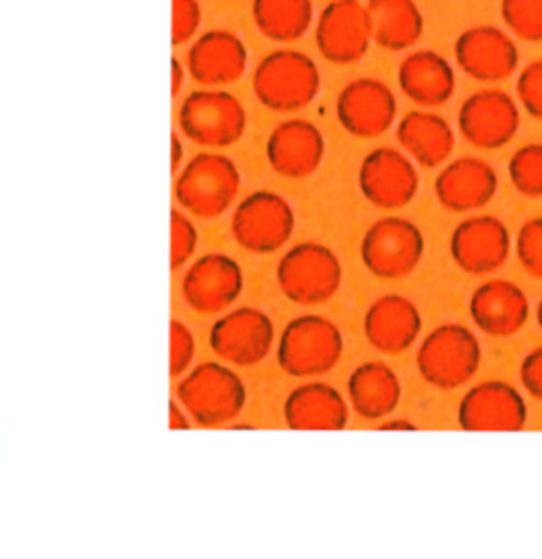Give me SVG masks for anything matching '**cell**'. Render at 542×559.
<instances>
[{
    "label": "cell",
    "instance_id": "obj_1",
    "mask_svg": "<svg viewBox=\"0 0 542 559\" xmlns=\"http://www.w3.org/2000/svg\"><path fill=\"white\" fill-rule=\"evenodd\" d=\"M238 190V166L223 153L203 151L181 166L175 177L173 197L188 214L210 221L229 210Z\"/></svg>",
    "mask_w": 542,
    "mask_h": 559
},
{
    "label": "cell",
    "instance_id": "obj_2",
    "mask_svg": "<svg viewBox=\"0 0 542 559\" xmlns=\"http://www.w3.org/2000/svg\"><path fill=\"white\" fill-rule=\"evenodd\" d=\"M317 63L299 50L278 48L264 55L251 76V90L271 111H297L310 105L319 92Z\"/></svg>",
    "mask_w": 542,
    "mask_h": 559
},
{
    "label": "cell",
    "instance_id": "obj_3",
    "mask_svg": "<svg viewBox=\"0 0 542 559\" xmlns=\"http://www.w3.org/2000/svg\"><path fill=\"white\" fill-rule=\"evenodd\" d=\"M179 406L199 426H221L234 419L247 400L238 373L221 362L208 360L192 367L175 389Z\"/></svg>",
    "mask_w": 542,
    "mask_h": 559
},
{
    "label": "cell",
    "instance_id": "obj_4",
    "mask_svg": "<svg viewBox=\"0 0 542 559\" xmlns=\"http://www.w3.org/2000/svg\"><path fill=\"white\" fill-rule=\"evenodd\" d=\"M420 376L435 389H459L481 365V343L461 323H441L420 343L415 354Z\"/></svg>",
    "mask_w": 542,
    "mask_h": 559
},
{
    "label": "cell",
    "instance_id": "obj_5",
    "mask_svg": "<svg viewBox=\"0 0 542 559\" xmlns=\"http://www.w3.org/2000/svg\"><path fill=\"white\" fill-rule=\"evenodd\" d=\"M343 280L337 253L321 242L291 247L275 266L280 293L297 306H317L334 297Z\"/></svg>",
    "mask_w": 542,
    "mask_h": 559
},
{
    "label": "cell",
    "instance_id": "obj_6",
    "mask_svg": "<svg viewBox=\"0 0 542 559\" xmlns=\"http://www.w3.org/2000/svg\"><path fill=\"white\" fill-rule=\"evenodd\" d=\"M343 352L341 330L321 314L291 319L278 341V365L293 378L321 376L330 371Z\"/></svg>",
    "mask_w": 542,
    "mask_h": 559
},
{
    "label": "cell",
    "instance_id": "obj_7",
    "mask_svg": "<svg viewBox=\"0 0 542 559\" xmlns=\"http://www.w3.org/2000/svg\"><path fill=\"white\" fill-rule=\"evenodd\" d=\"M177 124L190 142L203 148H227L243 138L247 114L234 94L203 87L181 100Z\"/></svg>",
    "mask_w": 542,
    "mask_h": 559
},
{
    "label": "cell",
    "instance_id": "obj_8",
    "mask_svg": "<svg viewBox=\"0 0 542 559\" xmlns=\"http://www.w3.org/2000/svg\"><path fill=\"white\" fill-rule=\"evenodd\" d=\"M361 262L380 280H400L411 275L424 255L422 229L402 216H382L374 221L361 238Z\"/></svg>",
    "mask_w": 542,
    "mask_h": 559
},
{
    "label": "cell",
    "instance_id": "obj_9",
    "mask_svg": "<svg viewBox=\"0 0 542 559\" xmlns=\"http://www.w3.org/2000/svg\"><path fill=\"white\" fill-rule=\"evenodd\" d=\"M295 229L291 203L271 190H256L238 201L229 231L238 247L249 253H273L282 249Z\"/></svg>",
    "mask_w": 542,
    "mask_h": 559
},
{
    "label": "cell",
    "instance_id": "obj_10",
    "mask_svg": "<svg viewBox=\"0 0 542 559\" xmlns=\"http://www.w3.org/2000/svg\"><path fill=\"white\" fill-rule=\"evenodd\" d=\"M457 127L463 140L474 148L498 151L507 146L520 129L518 100L496 87L476 90L461 103Z\"/></svg>",
    "mask_w": 542,
    "mask_h": 559
},
{
    "label": "cell",
    "instance_id": "obj_11",
    "mask_svg": "<svg viewBox=\"0 0 542 559\" xmlns=\"http://www.w3.org/2000/svg\"><path fill=\"white\" fill-rule=\"evenodd\" d=\"M372 41L369 11L361 0H332L317 17L315 44L328 63H356Z\"/></svg>",
    "mask_w": 542,
    "mask_h": 559
},
{
    "label": "cell",
    "instance_id": "obj_12",
    "mask_svg": "<svg viewBox=\"0 0 542 559\" xmlns=\"http://www.w3.org/2000/svg\"><path fill=\"white\" fill-rule=\"evenodd\" d=\"M417 188L415 162L404 151L378 146L358 166V190L376 207L400 210L415 199Z\"/></svg>",
    "mask_w": 542,
    "mask_h": 559
},
{
    "label": "cell",
    "instance_id": "obj_13",
    "mask_svg": "<svg viewBox=\"0 0 542 559\" xmlns=\"http://www.w3.org/2000/svg\"><path fill=\"white\" fill-rule=\"evenodd\" d=\"M273 345V321L267 312L243 306L219 317L210 328V349L225 362L251 367L267 358Z\"/></svg>",
    "mask_w": 542,
    "mask_h": 559
},
{
    "label": "cell",
    "instance_id": "obj_14",
    "mask_svg": "<svg viewBox=\"0 0 542 559\" xmlns=\"http://www.w3.org/2000/svg\"><path fill=\"white\" fill-rule=\"evenodd\" d=\"M459 70L479 83H498L518 70V46L509 33L492 24H476L455 39Z\"/></svg>",
    "mask_w": 542,
    "mask_h": 559
},
{
    "label": "cell",
    "instance_id": "obj_15",
    "mask_svg": "<svg viewBox=\"0 0 542 559\" xmlns=\"http://www.w3.org/2000/svg\"><path fill=\"white\" fill-rule=\"evenodd\" d=\"M448 251L452 262L468 275H487L498 271L511 251L507 225L492 214L463 218L450 234Z\"/></svg>",
    "mask_w": 542,
    "mask_h": 559
},
{
    "label": "cell",
    "instance_id": "obj_16",
    "mask_svg": "<svg viewBox=\"0 0 542 559\" xmlns=\"http://www.w3.org/2000/svg\"><path fill=\"white\" fill-rule=\"evenodd\" d=\"M334 109L343 131L361 140H372L391 129L398 100L391 87L380 79L361 76L339 92Z\"/></svg>",
    "mask_w": 542,
    "mask_h": 559
},
{
    "label": "cell",
    "instance_id": "obj_17",
    "mask_svg": "<svg viewBox=\"0 0 542 559\" xmlns=\"http://www.w3.org/2000/svg\"><path fill=\"white\" fill-rule=\"evenodd\" d=\"M522 393L503 380H485L470 386L457 406V421L463 430L516 432L527 424Z\"/></svg>",
    "mask_w": 542,
    "mask_h": 559
},
{
    "label": "cell",
    "instance_id": "obj_18",
    "mask_svg": "<svg viewBox=\"0 0 542 559\" xmlns=\"http://www.w3.org/2000/svg\"><path fill=\"white\" fill-rule=\"evenodd\" d=\"M243 269L225 253H203L181 280L184 301L201 314H216L229 308L243 293Z\"/></svg>",
    "mask_w": 542,
    "mask_h": 559
},
{
    "label": "cell",
    "instance_id": "obj_19",
    "mask_svg": "<svg viewBox=\"0 0 542 559\" xmlns=\"http://www.w3.org/2000/svg\"><path fill=\"white\" fill-rule=\"evenodd\" d=\"M264 155L273 173L286 179L313 175L326 155V140L317 124L304 118H288L273 127L267 138Z\"/></svg>",
    "mask_w": 542,
    "mask_h": 559
},
{
    "label": "cell",
    "instance_id": "obj_20",
    "mask_svg": "<svg viewBox=\"0 0 542 559\" xmlns=\"http://www.w3.org/2000/svg\"><path fill=\"white\" fill-rule=\"evenodd\" d=\"M247 48L243 39L225 28L199 35L186 55V70L192 81L208 90L236 83L247 70Z\"/></svg>",
    "mask_w": 542,
    "mask_h": 559
},
{
    "label": "cell",
    "instance_id": "obj_21",
    "mask_svg": "<svg viewBox=\"0 0 542 559\" xmlns=\"http://www.w3.org/2000/svg\"><path fill=\"white\" fill-rule=\"evenodd\" d=\"M529 299L525 290L509 280H487L479 284L468 301L472 323L487 336L505 338L518 334L529 319Z\"/></svg>",
    "mask_w": 542,
    "mask_h": 559
},
{
    "label": "cell",
    "instance_id": "obj_22",
    "mask_svg": "<svg viewBox=\"0 0 542 559\" xmlns=\"http://www.w3.org/2000/svg\"><path fill=\"white\" fill-rule=\"evenodd\" d=\"M433 190L439 205L448 212H472L494 199L498 175L490 162L463 155L441 166Z\"/></svg>",
    "mask_w": 542,
    "mask_h": 559
},
{
    "label": "cell",
    "instance_id": "obj_23",
    "mask_svg": "<svg viewBox=\"0 0 542 559\" xmlns=\"http://www.w3.org/2000/svg\"><path fill=\"white\" fill-rule=\"evenodd\" d=\"M422 332V314L417 306L398 293L380 295L369 304L363 317V334L367 343L382 354L406 352Z\"/></svg>",
    "mask_w": 542,
    "mask_h": 559
},
{
    "label": "cell",
    "instance_id": "obj_24",
    "mask_svg": "<svg viewBox=\"0 0 542 559\" xmlns=\"http://www.w3.org/2000/svg\"><path fill=\"white\" fill-rule=\"evenodd\" d=\"M398 85L402 94L422 107H439L455 94L457 79L450 61L435 50L422 48L409 52L398 66Z\"/></svg>",
    "mask_w": 542,
    "mask_h": 559
},
{
    "label": "cell",
    "instance_id": "obj_25",
    "mask_svg": "<svg viewBox=\"0 0 542 559\" xmlns=\"http://www.w3.org/2000/svg\"><path fill=\"white\" fill-rule=\"evenodd\" d=\"M400 148L424 168H437L448 162L455 148V131L448 120L426 109H413L396 124Z\"/></svg>",
    "mask_w": 542,
    "mask_h": 559
},
{
    "label": "cell",
    "instance_id": "obj_26",
    "mask_svg": "<svg viewBox=\"0 0 542 559\" xmlns=\"http://www.w3.org/2000/svg\"><path fill=\"white\" fill-rule=\"evenodd\" d=\"M284 421L295 430H341L347 424L343 395L326 382L295 386L284 400Z\"/></svg>",
    "mask_w": 542,
    "mask_h": 559
},
{
    "label": "cell",
    "instance_id": "obj_27",
    "mask_svg": "<svg viewBox=\"0 0 542 559\" xmlns=\"http://www.w3.org/2000/svg\"><path fill=\"white\" fill-rule=\"evenodd\" d=\"M400 395V378L380 360L358 365L347 378L350 404L365 419H382L393 413Z\"/></svg>",
    "mask_w": 542,
    "mask_h": 559
},
{
    "label": "cell",
    "instance_id": "obj_28",
    "mask_svg": "<svg viewBox=\"0 0 542 559\" xmlns=\"http://www.w3.org/2000/svg\"><path fill=\"white\" fill-rule=\"evenodd\" d=\"M372 37L385 50H406L424 33V15L415 0H367Z\"/></svg>",
    "mask_w": 542,
    "mask_h": 559
},
{
    "label": "cell",
    "instance_id": "obj_29",
    "mask_svg": "<svg viewBox=\"0 0 542 559\" xmlns=\"http://www.w3.org/2000/svg\"><path fill=\"white\" fill-rule=\"evenodd\" d=\"M251 17L256 28L271 41L288 44L308 31L313 22L310 0H254Z\"/></svg>",
    "mask_w": 542,
    "mask_h": 559
},
{
    "label": "cell",
    "instance_id": "obj_30",
    "mask_svg": "<svg viewBox=\"0 0 542 559\" xmlns=\"http://www.w3.org/2000/svg\"><path fill=\"white\" fill-rule=\"evenodd\" d=\"M507 175L516 192L529 199L542 197V144L529 142L516 148L507 162Z\"/></svg>",
    "mask_w": 542,
    "mask_h": 559
},
{
    "label": "cell",
    "instance_id": "obj_31",
    "mask_svg": "<svg viewBox=\"0 0 542 559\" xmlns=\"http://www.w3.org/2000/svg\"><path fill=\"white\" fill-rule=\"evenodd\" d=\"M500 17L514 37L542 44V0H500Z\"/></svg>",
    "mask_w": 542,
    "mask_h": 559
},
{
    "label": "cell",
    "instance_id": "obj_32",
    "mask_svg": "<svg viewBox=\"0 0 542 559\" xmlns=\"http://www.w3.org/2000/svg\"><path fill=\"white\" fill-rule=\"evenodd\" d=\"M516 258L535 280H542V216L525 221L516 234Z\"/></svg>",
    "mask_w": 542,
    "mask_h": 559
},
{
    "label": "cell",
    "instance_id": "obj_33",
    "mask_svg": "<svg viewBox=\"0 0 542 559\" xmlns=\"http://www.w3.org/2000/svg\"><path fill=\"white\" fill-rule=\"evenodd\" d=\"M516 100L533 120L542 122V59L529 61L518 72Z\"/></svg>",
    "mask_w": 542,
    "mask_h": 559
},
{
    "label": "cell",
    "instance_id": "obj_34",
    "mask_svg": "<svg viewBox=\"0 0 542 559\" xmlns=\"http://www.w3.org/2000/svg\"><path fill=\"white\" fill-rule=\"evenodd\" d=\"M197 227L179 210H170V269H181L197 249Z\"/></svg>",
    "mask_w": 542,
    "mask_h": 559
},
{
    "label": "cell",
    "instance_id": "obj_35",
    "mask_svg": "<svg viewBox=\"0 0 542 559\" xmlns=\"http://www.w3.org/2000/svg\"><path fill=\"white\" fill-rule=\"evenodd\" d=\"M201 26V4L199 0H173V46H181L195 37Z\"/></svg>",
    "mask_w": 542,
    "mask_h": 559
},
{
    "label": "cell",
    "instance_id": "obj_36",
    "mask_svg": "<svg viewBox=\"0 0 542 559\" xmlns=\"http://www.w3.org/2000/svg\"><path fill=\"white\" fill-rule=\"evenodd\" d=\"M195 356V336L186 323L170 321V376H181Z\"/></svg>",
    "mask_w": 542,
    "mask_h": 559
},
{
    "label": "cell",
    "instance_id": "obj_37",
    "mask_svg": "<svg viewBox=\"0 0 542 559\" xmlns=\"http://www.w3.org/2000/svg\"><path fill=\"white\" fill-rule=\"evenodd\" d=\"M518 378L522 389L542 402V345L527 352L518 367Z\"/></svg>",
    "mask_w": 542,
    "mask_h": 559
},
{
    "label": "cell",
    "instance_id": "obj_38",
    "mask_svg": "<svg viewBox=\"0 0 542 559\" xmlns=\"http://www.w3.org/2000/svg\"><path fill=\"white\" fill-rule=\"evenodd\" d=\"M184 81H186V68L181 66V61L177 57H173L170 59V94L173 96L179 94Z\"/></svg>",
    "mask_w": 542,
    "mask_h": 559
},
{
    "label": "cell",
    "instance_id": "obj_39",
    "mask_svg": "<svg viewBox=\"0 0 542 559\" xmlns=\"http://www.w3.org/2000/svg\"><path fill=\"white\" fill-rule=\"evenodd\" d=\"M181 157H184V144H181L177 131H173V133H170V173H173V175L179 173Z\"/></svg>",
    "mask_w": 542,
    "mask_h": 559
},
{
    "label": "cell",
    "instance_id": "obj_40",
    "mask_svg": "<svg viewBox=\"0 0 542 559\" xmlns=\"http://www.w3.org/2000/svg\"><path fill=\"white\" fill-rule=\"evenodd\" d=\"M168 413H170V419H168V426H170V428H188V426H190L188 419H186V411L181 413L177 400H170Z\"/></svg>",
    "mask_w": 542,
    "mask_h": 559
},
{
    "label": "cell",
    "instance_id": "obj_41",
    "mask_svg": "<svg viewBox=\"0 0 542 559\" xmlns=\"http://www.w3.org/2000/svg\"><path fill=\"white\" fill-rule=\"evenodd\" d=\"M380 428L382 430H415L417 426L413 421H409V419H391V421L380 424Z\"/></svg>",
    "mask_w": 542,
    "mask_h": 559
},
{
    "label": "cell",
    "instance_id": "obj_42",
    "mask_svg": "<svg viewBox=\"0 0 542 559\" xmlns=\"http://www.w3.org/2000/svg\"><path fill=\"white\" fill-rule=\"evenodd\" d=\"M535 321H538V328L542 330V297H540V301L535 306Z\"/></svg>",
    "mask_w": 542,
    "mask_h": 559
}]
</instances>
